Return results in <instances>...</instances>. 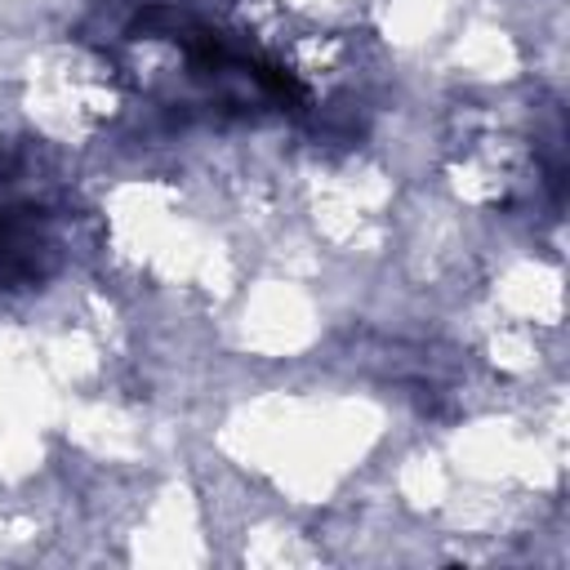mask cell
<instances>
[{
	"label": "cell",
	"instance_id": "cell-1",
	"mask_svg": "<svg viewBox=\"0 0 570 570\" xmlns=\"http://www.w3.org/2000/svg\"><path fill=\"white\" fill-rule=\"evenodd\" d=\"M58 240L36 205H0V289L36 285L53 272Z\"/></svg>",
	"mask_w": 570,
	"mask_h": 570
}]
</instances>
